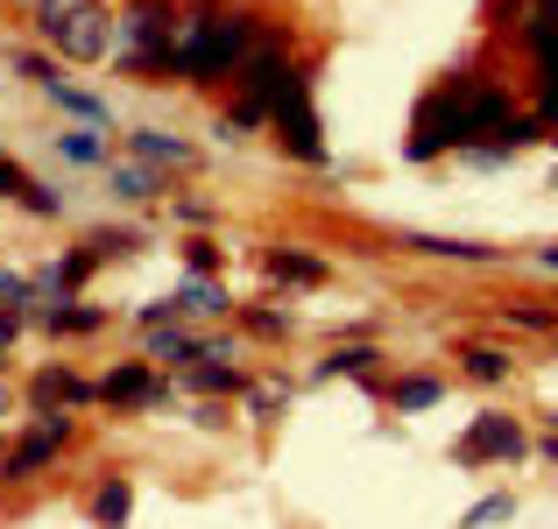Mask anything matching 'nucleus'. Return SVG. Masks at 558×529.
<instances>
[{
  "label": "nucleus",
  "instance_id": "1",
  "mask_svg": "<svg viewBox=\"0 0 558 529\" xmlns=\"http://www.w3.org/2000/svg\"><path fill=\"white\" fill-rule=\"evenodd\" d=\"M509 121H517V113H509L502 85H488V78H446L438 93H424L403 156H410V163H432V156H446V149L474 156V149H488Z\"/></svg>",
  "mask_w": 558,
  "mask_h": 529
},
{
  "label": "nucleus",
  "instance_id": "2",
  "mask_svg": "<svg viewBox=\"0 0 558 529\" xmlns=\"http://www.w3.org/2000/svg\"><path fill=\"white\" fill-rule=\"evenodd\" d=\"M247 50H255V14H227L219 0H198L191 14H178L170 71H184V78H219V71H241Z\"/></svg>",
  "mask_w": 558,
  "mask_h": 529
},
{
  "label": "nucleus",
  "instance_id": "3",
  "mask_svg": "<svg viewBox=\"0 0 558 529\" xmlns=\"http://www.w3.org/2000/svg\"><path fill=\"white\" fill-rule=\"evenodd\" d=\"M269 127H276V142H283L290 156H304V163H326V142H318V113H312V78H290L283 85V99L269 107Z\"/></svg>",
  "mask_w": 558,
  "mask_h": 529
},
{
  "label": "nucleus",
  "instance_id": "4",
  "mask_svg": "<svg viewBox=\"0 0 558 529\" xmlns=\"http://www.w3.org/2000/svg\"><path fill=\"white\" fill-rule=\"evenodd\" d=\"M64 445H71V417H64V409H57V417H36L22 438H14V452L0 459V480H8V488L36 480V473H43V466H50Z\"/></svg>",
  "mask_w": 558,
  "mask_h": 529
},
{
  "label": "nucleus",
  "instance_id": "5",
  "mask_svg": "<svg viewBox=\"0 0 558 529\" xmlns=\"http://www.w3.org/2000/svg\"><path fill=\"white\" fill-rule=\"evenodd\" d=\"M43 36L57 42V57H71V64H99V57L113 50V14L99 8H78V14H64V22H50Z\"/></svg>",
  "mask_w": 558,
  "mask_h": 529
},
{
  "label": "nucleus",
  "instance_id": "6",
  "mask_svg": "<svg viewBox=\"0 0 558 529\" xmlns=\"http://www.w3.org/2000/svg\"><path fill=\"white\" fill-rule=\"evenodd\" d=\"M233 78H241V99H247V107H262V113H269L276 99H283V85L298 78V64H290V57H283V42L269 36V42H255V50L241 57V71H233Z\"/></svg>",
  "mask_w": 558,
  "mask_h": 529
},
{
  "label": "nucleus",
  "instance_id": "7",
  "mask_svg": "<svg viewBox=\"0 0 558 529\" xmlns=\"http://www.w3.org/2000/svg\"><path fill=\"white\" fill-rule=\"evenodd\" d=\"M531 452V438L517 431V417H474V431L452 445V466H488V459H523Z\"/></svg>",
  "mask_w": 558,
  "mask_h": 529
},
{
  "label": "nucleus",
  "instance_id": "8",
  "mask_svg": "<svg viewBox=\"0 0 558 529\" xmlns=\"http://www.w3.org/2000/svg\"><path fill=\"white\" fill-rule=\"evenodd\" d=\"M93 381H78L71 367H43L36 381H28V403H36V417H57V409H78V403H93Z\"/></svg>",
  "mask_w": 558,
  "mask_h": 529
},
{
  "label": "nucleus",
  "instance_id": "9",
  "mask_svg": "<svg viewBox=\"0 0 558 529\" xmlns=\"http://www.w3.org/2000/svg\"><path fill=\"white\" fill-rule=\"evenodd\" d=\"M99 403H113V409H149V403H163V381H156L142 360H128V367H113V374L99 381Z\"/></svg>",
  "mask_w": 558,
  "mask_h": 529
},
{
  "label": "nucleus",
  "instance_id": "10",
  "mask_svg": "<svg viewBox=\"0 0 558 529\" xmlns=\"http://www.w3.org/2000/svg\"><path fill=\"white\" fill-rule=\"evenodd\" d=\"M36 325L50 332V340H85V332L107 325V311H93V304L64 297V304H36Z\"/></svg>",
  "mask_w": 558,
  "mask_h": 529
},
{
  "label": "nucleus",
  "instance_id": "11",
  "mask_svg": "<svg viewBox=\"0 0 558 529\" xmlns=\"http://www.w3.org/2000/svg\"><path fill=\"white\" fill-rule=\"evenodd\" d=\"M262 269H269V283H290V290H318V283H326V261L304 255V247H269Z\"/></svg>",
  "mask_w": 558,
  "mask_h": 529
},
{
  "label": "nucleus",
  "instance_id": "12",
  "mask_svg": "<svg viewBox=\"0 0 558 529\" xmlns=\"http://www.w3.org/2000/svg\"><path fill=\"white\" fill-rule=\"evenodd\" d=\"M128 149H135V163H170V170H184V163H198V149H191L184 135H163V127H135L128 135Z\"/></svg>",
  "mask_w": 558,
  "mask_h": 529
},
{
  "label": "nucleus",
  "instance_id": "13",
  "mask_svg": "<svg viewBox=\"0 0 558 529\" xmlns=\"http://www.w3.org/2000/svg\"><path fill=\"white\" fill-rule=\"evenodd\" d=\"M107 190L128 198V205H149V198H163V176H156L149 163H113L107 156Z\"/></svg>",
  "mask_w": 558,
  "mask_h": 529
},
{
  "label": "nucleus",
  "instance_id": "14",
  "mask_svg": "<svg viewBox=\"0 0 558 529\" xmlns=\"http://www.w3.org/2000/svg\"><path fill=\"white\" fill-rule=\"evenodd\" d=\"M36 85H43V93H50L64 113H78L85 127H99V121H107V99H99V93H85V85H71V78H57V64H50V78H36Z\"/></svg>",
  "mask_w": 558,
  "mask_h": 529
},
{
  "label": "nucleus",
  "instance_id": "15",
  "mask_svg": "<svg viewBox=\"0 0 558 529\" xmlns=\"http://www.w3.org/2000/svg\"><path fill=\"white\" fill-rule=\"evenodd\" d=\"M170 304H178L184 318H227V311H233V297H227V290L213 283V275H191V283H184V290H178Z\"/></svg>",
  "mask_w": 558,
  "mask_h": 529
},
{
  "label": "nucleus",
  "instance_id": "16",
  "mask_svg": "<svg viewBox=\"0 0 558 529\" xmlns=\"http://www.w3.org/2000/svg\"><path fill=\"white\" fill-rule=\"evenodd\" d=\"M149 360H163V367H191L198 360V340L170 318V325H149Z\"/></svg>",
  "mask_w": 558,
  "mask_h": 529
},
{
  "label": "nucleus",
  "instance_id": "17",
  "mask_svg": "<svg viewBox=\"0 0 558 529\" xmlns=\"http://www.w3.org/2000/svg\"><path fill=\"white\" fill-rule=\"evenodd\" d=\"M128 516H135V488H128V480H99L93 522H99V529H128Z\"/></svg>",
  "mask_w": 558,
  "mask_h": 529
},
{
  "label": "nucleus",
  "instance_id": "18",
  "mask_svg": "<svg viewBox=\"0 0 558 529\" xmlns=\"http://www.w3.org/2000/svg\"><path fill=\"white\" fill-rule=\"evenodd\" d=\"M396 247H417V255H438V261H495V247H481V241H438V233H403Z\"/></svg>",
  "mask_w": 558,
  "mask_h": 529
},
{
  "label": "nucleus",
  "instance_id": "19",
  "mask_svg": "<svg viewBox=\"0 0 558 529\" xmlns=\"http://www.w3.org/2000/svg\"><path fill=\"white\" fill-rule=\"evenodd\" d=\"M57 149H64V163H85V170H107V135H99V127H64V135H57Z\"/></svg>",
  "mask_w": 558,
  "mask_h": 529
},
{
  "label": "nucleus",
  "instance_id": "20",
  "mask_svg": "<svg viewBox=\"0 0 558 529\" xmlns=\"http://www.w3.org/2000/svg\"><path fill=\"white\" fill-rule=\"evenodd\" d=\"M375 360H381L375 346H332L326 360H318V381H332V374H354V381H375Z\"/></svg>",
  "mask_w": 558,
  "mask_h": 529
},
{
  "label": "nucleus",
  "instance_id": "21",
  "mask_svg": "<svg viewBox=\"0 0 558 529\" xmlns=\"http://www.w3.org/2000/svg\"><path fill=\"white\" fill-rule=\"evenodd\" d=\"M523 42H531L537 57H558V0H537L531 22H523Z\"/></svg>",
  "mask_w": 558,
  "mask_h": 529
},
{
  "label": "nucleus",
  "instance_id": "22",
  "mask_svg": "<svg viewBox=\"0 0 558 529\" xmlns=\"http://www.w3.org/2000/svg\"><path fill=\"white\" fill-rule=\"evenodd\" d=\"M466 381H481V389L509 381V353L502 346H466Z\"/></svg>",
  "mask_w": 558,
  "mask_h": 529
},
{
  "label": "nucleus",
  "instance_id": "23",
  "mask_svg": "<svg viewBox=\"0 0 558 529\" xmlns=\"http://www.w3.org/2000/svg\"><path fill=\"white\" fill-rule=\"evenodd\" d=\"M191 389H198V395H241V367H233V360L191 367Z\"/></svg>",
  "mask_w": 558,
  "mask_h": 529
},
{
  "label": "nucleus",
  "instance_id": "24",
  "mask_svg": "<svg viewBox=\"0 0 558 529\" xmlns=\"http://www.w3.org/2000/svg\"><path fill=\"white\" fill-rule=\"evenodd\" d=\"M241 325L255 332V340H290V325H298V318L276 311V304H255V311H241Z\"/></svg>",
  "mask_w": 558,
  "mask_h": 529
},
{
  "label": "nucleus",
  "instance_id": "25",
  "mask_svg": "<svg viewBox=\"0 0 558 529\" xmlns=\"http://www.w3.org/2000/svg\"><path fill=\"white\" fill-rule=\"evenodd\" d=\"M396 409H432L438 395H446V381H432V374H417V381H396Z\"/></svg>",
  "mask_w": 558,
  "mask_h": 529
},
{
  "label": "nucleus",
  "instance_id": "26",
  "mask_svg": "<svg viewBox=\"0 0 558 529\" xmlns=\"http://www.w3.org/2000/svg\"><path fill=\"white\" fill-rule=\"evenodd\" d=\"M509 516H517V494H488V502L466 508V522H460V529H495V522H509Z\"/></svg>",
  "mask_w": 558,
  "mask_h": 529
},
{
  "label": "nucleus",
  "instance_id": "27",
  "mask_svg": "<svg viewBox=\"0 0 558 529\" xmlns=\"http://www.w3.org/2000/svg\"><path fill=\"white\" fill-rule=\"evenodd\" d=\"M85 255H93V261H113V255H135V233H121V226H113V233H85Z\"/></svg>",
  "mask_w": 558,
  "mask_h": 529
},
{
  "label": "nucleus",
  "instance_id": "28",
  "mask_svg": "<svg viewBox=\"0 0 558 529\" xmlns=\"http://www.w3.org/2000/svg\"><path fill=\"white\" fill-rule=\"evenodd\" d=\"M28 304H36V283H28V275H14V269H0V311L22 318Z\"/></svg>",
  "mask_w": 558,
  "mask_h": 529
},
{
  "label": "nucleus",
  "instance_id": "29",
  "mask_svg": "<svg viewBox=\"0 0 558 529\" xmlns=\"http://www.w3.org/2000/svg\"><path fill=\"white\" fill-rule=\"evenodd\" d=\"M28 184H36V176H28V170L14 163L8 149H0V198H14V205H22V198H28Z\"/></svg>",
  "mask_w": 558,
  "mask_h": 529
},
{
  "label": "nucleus",
  "instance_id": "30",
  "mask_svg": "<svg viewBox=\"0 0 558 529\" xmlns=\"http://www.w3.org/2000/svg\"><path fill=\"white\" fill-rule=\"evenodd\" d=\"M28 8H36V28H50V22H64V14L93 8V0H28Z\"/></svg>",
  "mask_w": 558,
  "mask_h": 529
},
{
  "label": "nucleus",
  "instance_id": "31",
  "mask_svg": "<svg viewBox=\"0 0 558 529\" xmlns=\"http://www.w3.org/2000/svg\"><path fill=\"white\" fill-rule=\"evenodd\" d=\"M184 255H191V275H213L219 269V241H191Z\"/></svg>",
  "mask_w": 558,
  "mask_h": 529
},
{
  "label": "nucleus",
  "instance_id": "32",
  "mask_svg": "<svg viewBox=\"0 0 558 529\" xmlns=\"http://www.w3.org/2000/svg\"><path fill=\"white\" fill-rule=\"evenodd\" d=\"M283 403H290L283 381H262V389H255V409H262V417H269V409H283Z\"/></svg>",
  "mask_w": 558,
  "mask_h": 529
},
{
  "label": "nucleus",
  "instance_id": "33",
  "mask_svg": "<svg viewBox=\"0 0 558 529\" xmlns=\"http://www.w3.org/2000/svg\"><path fill=\"white\" fill-rule=\"evenodd\" d=\"M170 318H178V304H170V297H156V304H142V325H170Z\"/></svg>",
  "mask_w": 558,
  "mask_h": 529
},
{
  "label": "nucleus",
  "instance_id": "34",
  "mask_svg": "<svg viewBox=\"0 0 558 529\" xmlns=\"http://www.w3.org/2000/svg\"><path fill=\"white\" fill-rule=\"evenodd\" d=\"M178 219H184V226H205V219H213V205H198V198H184V205H178Z\"/></svg>",
  "mask_w": 558,
  "mask_h": 529
},
{
  "label": "nucleus",
  "instance_id": "35",
  "mask_svg": "<svg viewBox=\"0 0 558 529\" xmlns=\"http://www.w3.org/2000/svg\"><path fill=\"white\" fill-rule=\"evenodd\" d=\"M537 269H551V275H558V247H537Z\"/></svg>",
  "mask_w": 558,
  "mask_h": 529
},
{
  "label": "nucleus",
  "instance_id": "36",
  "mask_svg": "<svg viewBox=\"0 0 558 529\" xmlns=\"http://www.w3.org/2000/svg\"><path fill=\"white\" fill-rule=\"evenodd\" d=\"M545 459H551V466H558V431H551V438H545Z\"/></svg>",
  "mask_w": 558,
  "mask_h": 529
},
{
  "label": "nucleus",
  "instance_id": "37",
  "mask_svg": "<svg viewBox=\"0 0 558 529\" xmlns=\"http://www.w3.org/2000/svg\"><path fill=\"white\" fill-rule=\"evenodd\" d=\"M8 403H14V395H8V381H0V417H8Z\"/></svg>",
  "mask_w": 558,
  "mask_h": 529
},
{
  "label": "nucleus",
  "instance_id": "38",
  "mask_svg": "<svg viewBox=\"0 0 558 529\" xmlns=\"http://www.w3.org/2000/svg\"><path fill=\"white\" fill-rule=\"evenodd\" d=\"M551 431H558V417H551Z\"/></svg>",
  "mask_w": 558,
  "mask_h": 529
}]
</instances>
